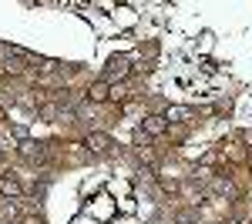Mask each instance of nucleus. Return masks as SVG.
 I'll return each instance as SVG.
<instances>
[{
  "label": "nucleus",
  "instance_id": "f257e3e1",
  "mask_svg": "<svg viewBox=\"0 0 252 224\" xmlns=\"http://www.w3.org/2000/svg\"><path fill=\"white\" fill-rule=\"evenodd\" d=\"M128 77V57H111L108 67H104V84H115V80H125Z\"/></svg>",
  "mask_w": 252,
  "mask_h": 224
},
{
  "label": "nucleus",
  "instance_id": "f03ea898",
  "mask_svg": "<svg viewBox=\"0 0 252 224\" xmlns=\"http://www.w3.org/2000/svg\"><path fill=\"white\" fill-rule=\"evenodd\" d=\"M165 127H168V121H165L161 114H152V117H145L141 134H145V137H158V134H165Z\"/></svg>",
  "mask_w": 252,
  "mask_h": 224
},
{
  "label": "nucleus",
  "instance_id": "7ed1b4c3",
  "mask_svg": "<svg viewBox=\"0 0 252 224\" xmlns=\"http://www.w3.org/2000/svg\"><path fill=\"white\" fill-rule=\"evenodd\" d=\"M108 91H111V84L97 80V84H91V87H88V97H91V100H104V97H108Z\"/></svg>",
  "mask_w": 252,
  "mask_h": 224
},
{
  "label": "nucleus",
  "instance_id": "20e7f679",
  "mask_svg": "<svg viewBox=\"0 0 252 224\" xmlns=\"http://www.w3.org/2000/svg\"><path fill=\"white\" fill-rule=\"evenodd\" d=\"M0 194H10L14 198V194H20V184L14 177H0Z\"/></svg>",
  "mask_w": 252,
  "mask_h": 224
},
{
  "label": "nucleus",
  "instance_id": "39448f33",
  "mask_svg": "<svg viewBox=\"0 0 252 224\" xmlns=\"http://www.w3.org/2000/svg\"><path fill=\"white\" fill-rule=\"evenodd\" d=\"M108 144H111V141H108L104 134H91V137H88V148H91V150H104Z\"/></svg>",
  "mask_w": 252,
  "mask_h": 224
}]
</instances>
